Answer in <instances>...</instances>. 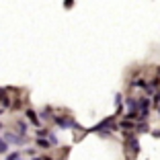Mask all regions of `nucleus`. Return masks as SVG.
Segmentation results:
<instances>
[{
    "label": "nucleus",
    "instance_id": "obj_1",
    "mask_svg": "<svg viewBox=\"0 0 160 160\" xmlns=\"http://www.w3.org/2000/svg\"><path fill=\"white\" fill-rule=\"evenodd\" d=\"M56 123H58L60 127H76V123L72 121L70 117H58V119H56Z\"/></svg>",
    "mask_w": 160,
    "mask_h": 160
},
{
    "label": "nucleus",
    "instance_id": "obj_2",
    "mask_svg": "<svg viewBox=\"0 0 160 160\" xmlns=\"http://www.w3.org/2000/svg\"><path fill=\"white\" fill-rule=\"evenodd\" d=\"M6 136V142H12V144H25V138H19V136H14V133H4Z\"/></svg>",
    "mask_w": 160,
    "mask_h": 160
},
{
    "label": "nucleus",
    "instance_id": "obj_3",
    "mask_svg": "<svg viewBox=\"0 0 160 160\" xmlns=\"http://www.w3.org/2000/svg\"><path fill=\"white\" fill-rule=\"evenodd\" d=\"M129 148H132V154H138V152H140V144H138L136 136H129Z\"/></svg>",
    "mask_w": 160,
    "mask_h": 160
},
{
    "label": "nucleus",
    "instance_id": "obj_4",
    "mask_svg": "<svg viewBox=\"0 0 160 160\" xmlns=\"http://www.w3.org/2000/svg\"><path fill=\"white\" fill-rule=\"evenodd\" d=\"M27 119H29V121H31V123H33V125H41V121H39V119H37V113H35V111H31V109H29V111H27Z\"/></svg>",
    "mask_w": 160,
    "mask_h": 160
},
{
    "label": "nucleus",
    "instance_id": "obj_5",
    "mask_svg": "<svg viewBox=\"0 0 160 160\" xmlns=\"http://www.w3.org/2000/svg\"><path fill=\"white\" fill-rule=\"evenodd\" d=\"M125 105H127V109H129L132 113H138V101L136 99H127Z\"/></svg>",
    "mask_w": 160,
    "mask_h": 160
},
{
    "label": "nucleus",
    "instance_id": "obj_6",
    "mask_svg": "<svg viewBox=\"0 0 160 160\" xmlns=\"http://www.w3.org/2000/svg\"><path fill=\"white\" fill-rule=\"evenodd\" d=\"M6 148H8V146H6V142H2V140H0V154H4V152H6Z\"/></svg>",
    "mask_w": 160,
    "mask_h": 160
},
{
    "label": "nucleus",
    "instance_id": "obj_7",
    "mask_svg": "<svg viewBox=\"0 0 160 160\" xmlns=\"http://www.w3.org/2000/svg\"><path fill=\"white\" fill-rule=\"evenodd\" d=\"M6 160H19V152H12V154H10Z\"/></svg>",
    "mask_w": 160,
    "mask_h": 160
},
{
    "label": "nucleus",
    "instance_id": "obj_8",
    "mask_svg": "<svg viewBox=\"0 0 160 160\" xmlns=\"http://www.w3.org/2000/svg\"><path fill=\"white\" fill-rule=\"evenodd\" d=\"M39 146H43V148H47L49 144H47V140H39Z\"/></svg>",
    "mask_w": 160,
    "mask_h": 160
},
{
    "label": "nucleus",
    "instance_id": "obj_9",
    "mask_svg": "<svg viewBox=\"0 0 160 160\" xmlns=\"http://www.w3.org/2000/svg\"><path fill=\"white\" fill-rule=\"evenodd\" d=\"M156 101H158V103H160V92H158V94H156Z\"/></svg>",
    "mask_w": 160,
    "mask_h": 160
}]
</instances>
